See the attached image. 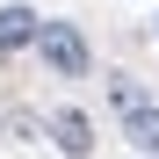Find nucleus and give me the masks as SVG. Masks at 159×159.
<instances>
[{
    "label": "nucleus",
    "mask_w": 159,
    "mask_h": 159,
    "mask_svg": "<svg viewBox=\"0 0 159 159\" xmlns=\"http://www.w3.org/2000/svg\"><path fill=\"white\" fill-rule=\"evenodd\" d=\"M130 145H138L145 159H159V109L145 101V109H130Z\"/></svg>",
    "instance_id": "nucleus-4"
},
{
    "label": "nucleus",
    "mask_w": 159,
    "mask_h": 159,
    "mask_svg": "<svg viewBox=\"0 0 159 159\" xmlns=\"http://www.w3.org/2000/svg\"><path fill=\"white\" fill-rule=\"evenodd\" d=\"M51 138H58V152L87 159V152H94V123L80 116V109H58V116H51Z\"/></svg>",
    "instance_id": "nucleus-2"
},
{
    "label": "nucleus",
    "mask_w": 159,
    "mask_h": 159,
    "mask_svg": "<svg viewBox=\"0 0 159 159\" xmlns=\"http://www.w3.org/2000/svg\"><path fill=\"white\" fill-rule=\"evenodd\" d=\"M36 51H43V65L51 72H58V80H87V36H80L72 29V22H43V29H36Z\"/></svg>",
    "instance_id": "nucleus-1"
},
{
    "label": "nucleus",
    "mask_w": 159,
    "mask_h": 159,
    "mask_svg": "<svg viewBox=\"0 0 159 159\" xmlns=\"http://www.w3.org/2000/svg\"><path fill=\"white\" fill-rule=\"evenodd\" d=\"M36 29H43V22H36V7H22V0H15V7H0V51L36 43Z\"/></svg>",
    "instance_id": "nucleus-3"
}]
</instances>
